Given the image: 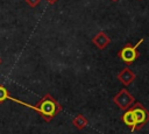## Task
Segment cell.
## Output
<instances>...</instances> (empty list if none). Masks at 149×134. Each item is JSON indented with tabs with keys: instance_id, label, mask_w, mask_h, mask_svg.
Wrapping results in <instances>:
<instances>
[{
	"instance_id": "obj_9",
	"label": "cell",
	"mask_w": 149,
	"mask_h": 134,
	"mask_svg": "<svg viewBox=\"0 0 149 134\" xmlns=\"http://www.w3.org/2000/svg\"><path fill=\"white\" fill-rule=\"evenodd\" d=\"M10 98H12V96L9 94L8 90L2 84H0V104L3 103L5 100H10Z\"/></svg>"
},
{
	"instance_id": "obj_11",
	"label": "cell",
	"mask_w": 149,
	"mask_h": 134,
	"mask_svg": "<svg viewBox=\"0 0 149 134\" xmlns=\"http://www.w3.org/2000/svg\"><path fill=\"white\" fill-rule=\"evenodd\" d=\"M47 1H48L49 3H55V2L57 1V0H47Z\"/></svg>"
},
{
	"instance_id": "obj_2",
	"label": "cell",
	"mask_w": 149,
	"mask_h": 134,
	"mask_svg": "<svg viewBox=\"0 0 149 134\" xmlns=\"http://www.w3.org/2000/svg\"><path fill=\"white\" fill-rule=\"evenodd\" d=\"M143 42V38H140V41L134 45L133 43H126L125 47H122V49L119 50L118 52V57L126 64V65H130L133 64L140 56L139 52V47L140 44Z\"/></svg>"
},
{
	"instance_id": "obj_10",
	"label": "cell",
	"mask_w": 149,
	"mask_h": 134,
	"mask_svg": "<svg viewBox=\"0 0 149 134\" xmlns=\"http://www.w3.org/2000/svg\"><path fill=\"white\" fill-rule=\"evenodd\" d=\"M24 1H26L30 7H36V6L40 3L41 0H24Z\"/></svg>"
},
{
	"instance_id": "obj_5",
	"label": "cell",
	"mask_w": 149,
	"mask_h": 134,
	"mask_svg": "<svg viewBox=\"0 0 149 134\" xmlns=\"http://www.w3.org/2000/svg\"><path fill=\"white\" fill-rule=\"evenodd\" d=\"M116 78H118V80H120V83H121L122 85L128 86V85H130V84L136 79V75H135V72H134L130 68L126 66V68H123V69L116 75Z\"/></svg>"
},
{
	"instance_id": "obj_8",
	"label": "cell",
	"mask_w": 149,
	"mask_h": 134,
	"mask_svg": "<svg viewBox=\"0 0 149 134\" xmlns=\"http://www.w3.org/2000/svg\"><path fill=\"white\" fill-rule=\"evenodd\" d=\"M72 125H73L77 129L81 131V129H84V128L88 125V120L85 118L84 114H77V115L72 119Z\"/></svg>"
},
{
	"instance_id": "obj_13",
	"label": "cell",
	"mask_w": 149,
	"mask_h": 134,
	"mask_svg": "<svg viewBox=\"0 0 149 134\" xmlns=\"http://www.w3.org/2000/svg\"><path fill=\"white\" fill-rule=\"evenodd\" d=\"M112 1H118V0H112Z\"/></svg>"
},
{
	"instance_id": "obj_1",
	"label": "cell",
	"mask_w": 149,
	"mask_h": 134,
	"mask_svg": "<svg viewBox=\"0 0 149 134\" xmlns=\"http://www.w3.org/2000/svg\"><path fill=\"white\" fill-rule=\"evenodd\" d=\"M12 101H15L20 105H23L28 108H31L34 110L35 112L38 113V115L45 121V122H50L62 110V105L50 94V93H47L44 94L35 105H29L28 103H24L22 100H19L16 98H13Z\"/></svg>"
},
{
	"instance_id": "obj_6",
	"label": "cell",
	"mask_w": 149,
	"mask_h": 134,
	"mask_svg": "<svg viewBox=\"0 0 149 134\" xmlns=\"http://www.w3.org/2000/svg\"><path fill=\"white\" fill-rule=\"evenodd\" d=\"M92 43L99 49L104 50L109 43H111V37L107 35L105 31H98L93 37H92Z\"/></svg>"
},
{
	"instance_id": "obj_3",
	"label": "cell",
	"mask_w": 149,
	"mask_h": 134,
	"mask_svg": "<svg viewBox=\"0 0 149 134\" xmlns=\"http://www.w3.org/2000/svg\"><path fill=\"white\" fill-rule=\"evenodd\" d=\"M130 110L133 111V114H134L135 121H136L135 131H140L146 124L149 122V111L140 101H135L130 106Z\"/></svg>"
},
{
	"instance_id": "obj_4",
	"label": "cell",
	"mask_w": 149,
	"mask_h": 134,
	"mask_svg": "<svg viewBox=\"0 0 149 134\" xmlns=\"http://www.w3.org/2000/svg\"><path fill=\"white\" fill-rule=\"evenodd\" d=\"M113 101L114 104L122 111L128 110L134 103H135V98L128 92V90L126 89H121L114 97H113Z\"/></svg>"
},
{
	"instance_id": "obj_12",
	"label": "cell",
	"mask_w": 149,
	"mask_h": 134,
	"mask_svg": "<svg viewBox=\"0 0 149 134\" xmlns=\"http://www.w3.org/2000/svg\"><path fill=\"white\" fill-rule=\"evenodd\" d=\"M1 63H2V59H1V57H0V65H1Z\"/></svg>"
},
{
	"instance_id": "obj_7",
	"label": "cell",
	"mask_w": 149,
	"mask_h": 134,
	"mask_svg": "<svg viewBox=\"0 0 149 134\" xmlns=\"http://www.w3.org/2000/svg\"><path fill=\"white\" fill-rule=\"evenodd\" d=\"M122 121L128 126L130 127L132 132H135V127H136V121H135V117L133 114V111L130 110V107L128 110L125 111V113L122 114Z\"/></svg>"
}]
</instances>
